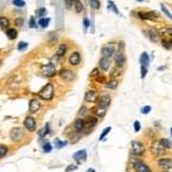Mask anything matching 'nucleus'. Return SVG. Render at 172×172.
Masks as SVG:
<instances>
[{"instance_id":"f257e3e1","label":"nucleus","mask_w":172,"mask_h":172,"mask_svg":"<svg viewBox=\"0 0 172 172\" xmlns=\"http://www.w3.org/2000/svg\"><path fill=\"white\" fill-rule=\"evenodd\" d=\"M64 0H55V24L57 29H62L64 24V14H63V8H64Z\"/></svg>"},{"instance_id":"f03ea898","label":"nucleus","mask_w":172,"mask_h":172,"mask_svg":"<svg viewBox=\"0 0 172 172\" xmlns=\"http://www.w3.org/2000/svg\"><path fill=\"white\" fill-rule=\"evenodd\" d=\"M38 96L42 99V100H46V101H49L53 99L54 96V87L52 84H46L43 88L38 92Z\"/></svg>"},{"instance_id":"7ed1b4c3","label":"nucleus","mask_w":172,"mask_h":172,"mask_svg":"<svg viewBox=\"0 0 172 172\" xmlns=\"http://www.w3.org/2000/svg\"><path fill=\"white\" fill-rule=\"evenodd\" d=\"M149 62H150V60H149V55H148L146 52H143V53L141 54V56H140V64H141V78H142V79L146 77L147 72H148Z\"/></svg>"},{"instance_id":"20e7f679","label":"nucleus","mask_w":172,"mask_h":172,"mask_svg":"<svg viewBox=\"0 0 172 172\" xmlns=\"http://www.w3.org/2000/svg\"><path fill=\"white\" fill-rule=\"evenodd\" d=\"M167 152L165 147L160 142V141H155L152 143V147H150V153L153 156H162L164 155Z\"/></svg>"},{"instance_id":"39448f33","label":"nucleus","mask_w":172,"mask_h":172,"mask_svg":"<svg viewBox=\"0 0 172 172\" xmlns=\"http://www.w3.org/2000/svg\"><path fill=\"white\" fill-rule=\"evenodd\" d=\"M146 152L145 146L140 141H132L131 142V153L135 156H142Z\"/></svg>"},{"instance_id":"423d86ee","label":"nucleus","mask_w":172,"mask_h":172,"mask_svg":"<svg viewBox=\"0 0 172 172\" xmlns=\"http://www.w3.org/2000/svg\"><path fill=\"white\" fill-rule=\"evenodd\" d=\"M40 72L43 74V76H45V77H54V76L56 75L55 66L52 64V63L43 64V66L40 67Z\"/></svg>"},{"instance_id":"0eeeda50","label":"nucleus","mask_w":172,"mask_h":172,"mask_svg":"<svg viewBox=\"0 0 172 172\" xmlns=\"http://www.w3.org/2000/svg\"><path fill=\"white\" fill-rule=\"evenodd\" d=\"M132 165H133V169L135 170V172H153L145 162H142L140 160H134L132 162Z\"/></svg>"},{"instance_id":"6e6552de","label":"nucleus","mask_w":172,"mask_h":172,"mask_svg":"<svg viewBox=\"0 0 172 172\" xmlns=\"http://www.w3.org/2000/svg\"><path fill=\"white\" fill-rule=\"evenodd\" d=\"M101 54L103 57H107V59H110L114 54H115V46L111 45V44H108V45H104L101 49Z\"/></svg>"},{"instance_id":"1a4fd4ad","label":"nucleus","mask_w":172,"mask_h":172,"mask_svg":"<svg viewBox=\"0 0 172 172\" xmlns=\"http://www.w3.org/2000/svg\"><path fill=\"white\" fill-rule=\"evenodd\" d=\"M10 138L13 141H20L22 138H24V131L21 128H14L10 131Z\"/></svg>"},{"instance_id":"9d476101","label":"nucleus","mask_w":172,"mask_h":172,"mask_svg":"<svg viewBox=\"0 0 172 172\" xmlns=\"http://www.w3.org/2000/svg\"><path fill=\"white\" fill-rule=\"evenodd\" d=\"M60 76L66 82H72L75 79V74L70 69H61L60 70Z\"/></svg>"},{"instance_id":"9b49d317","label":"nucleus","mask_w":172,"mask_h":172,"mask_svg":"<svg viewBox=\"0 0 172 172\" xmlns=\"http://www.w3.org/2000/svg\"><path fill=\"white\" fill-rule=\"evenodd\" d=\"M145 35L148 37L149 40H152L153 43H157L160 40V32L156 30V29H150L148 31H145Z\"/></svg>"},{"instance_id":"f8f14e48","label":"nucleus","mask_w":172,"mask_h":172,"mask_svg":"<svg viewBox=\"0 0 172 172\" xmlns=\"http://www.w3.org/2000/svg\"><path fill=\"white\" fill-rule=\"evenodd\" d=\"M158 167L163 170H170L172 168V160L171 158H168V157H164V158H160L158 162H157Z\"/></svg>"},{"instance_id":"ddd939ff","label":"nucleus","mask_w":172,"mask_h":172,"mask_svg":"<svg viewBox=\"0 0 172 172\" xmlns=\"http://www.w3.org/2000/svg\"><path fill=\"white\" fill-rule=\"evenodd\" d=\"M86 157H87V153L84 149L83 150H78L77 153L74 154V160L76 161L77 164H82L83 162H85Z\"/></svg>"},{"instance_id":"4468645a","label":"nucleus","mask_w":172,"mask_h":172,"mask_svg":"<svg viewBox=\"0 0 172 172\" xmlns=\"http://www.w3.org/2000/svg\"><path fill=\"white\" fill-rule=\"evenodd\" d=\"M24 128L28 129L30 132H33L36 130V121H35V118L31 117V116L25 117V119H24Z\"/></svg>"},{"instance_id":"2eb2a0df","label":"nucleus","mask_w":172,"mask_h":172,"mask_svg":"<svg viewBox=\"0 0 172 172\" xmlns=\"http://www.w3.org/2000/svg\"><path fill=\"white\" fill-rule=\"evenodd\" d=\"M114 59H115V63H116V66H117V67H123V66L125 64V62H126L125 55H124L122 52L116 53Z\"/></svg>"},{"instance_id":"dca6fc26","label":"nucleus","mask_w":172,"mask_h":172,"mask_svg":"<svg viewBox=\"0 0 172 172\" xmlns=\"http://www.w3.org/2000/svg\"><path fill=\"white\" fill-rule=\"evenodd\" d=\"M40 109V103L37 99H31L30 100V103H29V111L31 114H35L37 113L38 110Z\"/></svg>"},{"instance_id":"f3484780","label":"nucleus","mask_w":172,"mask_h":172,"mask_svg":"<svg viewBox=\"0 0 172 172\" xmlns=\"http://www.w3.org/2000/svg\"><path fill=\"white\" fill-rule=\"evenodd\" d=\"M99 106H101V107H103V108H108L109 107V104H110V102H111V99H110V96L109 95H107V94H104V95H101L100 98H99Z\"/></svg>"},{"instance_id":"a211bd4d","label":"nucleus","mask_w":172,"mask_h":172,"mask_svg":"<svg viewBox=\"0 0 172 172\" xmlns=\"http://www.w3.org/2000/svg\"><path fill=\"white\" fill-rule=\"evenodd\" d=\"M69 63L71 66H78L81 63V54L78 52H74L71 53L70 57H69Z\"/></svg>"},{"instance_id":"6ab92c4d","label":"nucleus","mask_w":172,"mask_h":172,"mask_svg":"<svg viewBox=\"0 0 172 172\" xmlns=\"http://www.w3.org/2000/svg\"><path fill=\"white\" fill-rule=\"evenodd\" d=\"M99 67L103 70V71H107L110 67V59H107V57H101L100 61H99Z\"/></svg>"},{"instance_id":"aec40b11","label":"nucleus","mask_w":172,"mask_h":172,"mask_svg":"<svg viewBox=\"0 0 172 172\" xmlns=\"http://www.w3.org/2000/svg\"><path fill=\"white\" fill-rule=\"evenodd\" d=\"M98 95L95 91H87L85 94V101L86 102H96Z\"/></svg>"},{"instance_id":"412c9836","label":"nucleus","mask_w":172,"mask_h":172,"mask_svg":"<svg viewBox=\"0 0 172 172\" xmlns=\"http://www.w3.org/2000/svg\"><path fill=\"white\" fill-rule=\"evenodd\" d=\"M98 124V118L94 117V116H91V117H87V119L85 121V125H87V129L91 130L94 129V126Z\"/></svg>"},{"instance_id":"4be33fe9","label":"nucleus","mask_w":172,"mask_h":172,"mask_svg":"<svg viewBox=\"0 0 172 172\" xmlns=\"http://www.w3.org/2000/svg\"><path fill=\"white\" fill-rule=\"evenodd\" d=\"M75 129L78 132H83L85 130V119H83L81 117L77 118L76 122H75Z\"/></svg>"},{"instance_id":"5701e85b","label":"nucleus","mask_w":172,"mask_h":172,"mask_svg":"<svg viewBox=\"0 0 172 172\" xmlns=\"http://www.w3.org/2000/svg\"><path fill=\"white\" fill-rule=\"evenodd\" d=\"M93 113L98 116V117H103L107 113V108H103L101 106H96L94 109H93Z\"/></svg>"},{"instance_id":"b1692460","label":"nucleus","mask_w":172,"mask_h":172,"mask_svg":"<svg viewBox=\"0 0 172 172\" xmlns=\"http://www.w3.org/2000/svg\"><path fill=\"white\" fill-rule=\"evenodd\" d=\"M74 7H75L76 13H82L84 10V6L81 0H74Z\"/></svg>"},{"instance_id":"393cba45","label":"nucleus","mask_w":172,"mask_h":172,"mask_svg":"<svg viewBox=\"0 0 172 172\" xmlns=\"http://www.w3.org/2000/svg\"><path fill=\"white\" fill-rule=\"evenodd\" d=\"M66 52H67V45H66V44H61V45L59 46V49H57V52H56V55H57L59 57H61V56H63V55L66 54Z\"/></svg>"},{"instance_id":"a878e982","label":"nucleus","mask_w":172,"mask_h":172,"mask_svg":"<svg viewBox=\"0 0 172 172\" xmlns=\"http://www.w3.org/2000/svg\"><path fill=\"white\" fill-rule=\"evenodd\" d=\"M81 133H82V132H78V131H76V130H75V132L70 135V142L76 143V142L81 139Z\"/></svg>"},{"instance_id":"bb28decb","label":"nucleus","mask_w":172,"mask_h":172,"mask_svg":"<svg viewBox=\"0 0 172 172\" xmlns=\"http://www.w3.org/2000/svg\"><path fill=\"white\" fill-rule=\"evenodd\" d=\"M48 133H49V124L47 123V124H46V125L44 126L43 129H42L40 131H39V132H38V135H39L40 138H44V137H46V135H47Z\"/></svg>"},{"instance_id":"cd10ccee","label":"nucleus","mask_w":172,"mask_h":172,"mask_svg":"<svg viewBox=\"0 0 172 172\" xmlns=\"http://www.w3.org/2000/svg\"><path fill=\"white\" fill-rule=\"evenodd\" d=\"M9 20L7 18V17H5V16H1L0 17V27L2 28V29H7L8 27H9Z\"/></svg>"},{"instance_id":"c85d7f7f","label":"nucleus","mask_w":172,"mask_h":172,"mask_svg":"<svg viewBox=\"0 0 172 172\" xmlns=\"http://www.w3.org/2000/svg\"><path fill=\"white\" fill-rule=\"evenodd\" d=\"M160 142L165 147V149H172V141L169 139H161Z\"/></svg>"},{"instance_id":"c756f323","label":"nucleus","mask_w":172,"mask_h":172,"mask_svg":"<svg viewBox=\"0 0 172 172\" xmlns=\"http://www.w3.org/2000/svg\"><path fill=\"white\" fill-rule=\"evenodd\" d=\"M108 9L109 10H111V12H114L115 14H117V15H119V10L117 9V7H116V5L113 2V1H108Z\"/></svg>"},{"instance_id":"7c9ffc66","label":"nucleus","mask_w":172,"mask_h":172,"mask_svg":"<svg viewBox=\"0 0 172 172\" xmlns=\"http://www.w3.org/2000/svg\"><path fill=\"white\" fill-rule=\"evenodd\" d=\"M7 37L10 39V40H14L16 37H17V31L15 29H9L7 31Z\"/></svg>"},{"instance_id":"2f4dec72","label":"nucleus","mask_w":172,"mask_h":172,"mask_svg":"<svg viewBox=\"0 0 172 172\" xmlns=\"http://www.w3.org/2000/svg\"><path fill=\"white\" fill-rule=\"evenodd\" d=\"M117 85H118V83H117L116 79H111V81H109V82L106 84V86H107L108 88H110V89H115V88L117 87Z\"/></svg>"},{"instance_id":"473e14b6","label":"nucleus","mask_w":172,"mask_h":172,"mask_svg":"<svg viewBox=\"0 0 172 172\" xmlns=\"http://www.w3.org/2000/svg\"><path fill=\"white\" fill-rule=\"evenodd\" d=\"M7 153H8V148H7V146H5V145H0V158L5 157V156L7 155Z\"/></svg>"},{"instance_id":"72a5a7b5","label":"nucleus","mask_w":172,"mask_h":172,"mask_svg":"<svg viewBox=\"0 0 172 172\" xmlns=\"http://www.w3.org/2000/svg\"><path fill=\"white\" fill-rule=\"evenodd\" d=\"M89 6L92 9H99L100 8V1L99 0H89Z\"/></svg>"},{"instance_id":"f704fd0d","label":"nucleus","mask_w":172,"mask_h":172,"mask_svg":"<svg viewBox=\"0 0 172 172\" xmlns=\"http://www.w3.org/2000/svg\"><path fill=\"white\" fill-rule=\"evenodd\" d=\"M48 23H49V18H44L42 17L40 20H39V22H38V24L42 27V28H47V25H48Z\"/></svg>"},{"instance_id":"c9c22d12","label":"nucleus","mask_w":172,"mask_h":172,"mask_svg":"<svg viewBox=\"0 0 172 172\" xmlns=\"http://www.w3.org/2000/svg\"><path fill=\"white\" fill-rule=\"evenodd\" d=\"M46 13H47V10H46V8H44V7L38 8V9L36 10V15H37L38 17H43V16H45Z\"/></svg>"},{"instance_id":"e433bc0d","label":"nucleus","mask_w":172,"mask_h":172,"mask_svg":"<svg viewBox=\"0 0 172 172\" xmlns=\"http://www.w3.org/2000/svg\"><path fill=\"white\" fill-rule=\"evenodd\" d=\"M161 8H162V12H163V13H164V14L168 16V18H170V20L172 21V15H171V13L169 12V9H168V8H167V7H165L163 3L161 5Z\"/></svg>"},{"instance_id":"4c0bfd02","label":"nucleus","mask_w":172,"mask_h":172,"mask_svg":"<svg viewBox=\"0 0 172 172\" xmlns=\"http://www.w3.org/2000/svg\"><path fill=\"white\" fill-rule=\"evenodd\" d=\"M146 15H147V20H156V17H157L156 12H148V13H146Z\"/></svg>"},{"instance_id":"58836bf2","label":"nucleus","mask_w":172,"mask_h":172,"mask_svg":"<svg viewBox=\"0 0 172 172\" xmlns=\"http://www.w3.org/2000/svg\"><path fill=\"white\" fill-rule=\"evenodd\" d=\"M110 131H111V128H106V129L103 130V132L101 133V135H100L99 140H100V141H101V140H104V137H106V135H107V134H108Z\"/></svg>"},{"instance_id":"ea45409f","label":"nucleus","mask_w":172,"mask_h":172,"mask_svg":"<svg viewBox=\"0 0 172 172\" xmlns=\"http://www.w3.org/2000/svg\"><path fill=\"white\" fill-rule=\"evenodd\" d=\"M25 48H28V43H25V42L18 43V45H17V49L18 51H24Z\"/></svg>"},{"instance_id":"a19ab883","label":"nucleus","mask_w":172,"mask_h":172,"mask_svg":"<svg viewBox=\"0 0 172 172\" xmlns=\"http://www.w3.org/2000/svg\"><path fill=\"white\" fill-rule=\"evenodd\" d=\"M63 3H64V7H66L67 9H70V8L74 6V0H64Z\"/></svg>"},{"instance_id":"79ce46f5","label":"nucleus","mask_w":172,"mask_h":172,"mask_svg":"<svg viewBox=\"0 0 172 172\" xmlns=\"http://www.w3.org/2000/svg\"><path fill=\"white\" fill-rule=\"evenodd\" d=\"M150 110H152V107H150V106H145V107H142V108H141V114H143V115L149 114V113H150Z\"/></svg>"},{"instance_id":"37998d69","label":"nucleus","mask_w":172,"mask_h":172,"mask_svg":"<svg viewBox=\"0 0 172 172\" xmlns=\"http://www.w3.org/2000/svg\"><path fill=\"white\" fill-rule=\"evenodd\" d=\"M23 23H24V20H23L22 17H17V18L15 20V25L18 27V28H21V27L23 25Z\"/></svg>"},{"instance_id":"c03bdc74","label":"nucleus","mask_w":172,"mask_h":172,"mask_svg":"<svg viewBox=\"0 0 172 172\" xmlns=\"http://www.w3.org/2000/svg\"><path fill=\"white\" fill-rule=\"evenodd\" d=\"M13 3L17 7H24L25 6V2L23 0H13Z\"/></svg>"},{"instance_id":"a18cd8bd","label":"nucleus","mask_w":172,"mask_h":172,"mask_svg":"<svg viewBox=\"0 0 172 172\" xmlns=\"http://www.w3.org/2000/svg\"><path fill=\"white\" fill-rule=\"evenodd\" d=\"M66 145H67V141H60V140H56L55 141V147H57V148H62Z\"/></svg>"},{"instance_id":"49530a36","label":"nucleus","mask_w":172,"mask_h":172,"mask_svg":"<svg viewBox=\"0 0 172 172\" xmlns=\"http://www.w3.org/2000/svg\"><path fill=\"white\" fill-rule=\"evenodd\" d=\"M78 114H79V116H85L86 114H87V108L86 107H81V109H79V111H78Z\"/></svg>"},{"instance_id":"de8ad7c7","label":"nucleus","mask_w":172,"mask_h":172,"mask_svg":"<svg viewBox=\"0 0 172 172\" xmlns=\"http://www.w3.org/2000/svg\"><path fill=\"white\" fill-rule=\"evenodd\" d=\"M51 150H52V146H51V143H48V142L45 143V145H44V152H45V153H49Z\"/></svg>"},{"instance_id":"09e8293b","label":"nucleus","mask_w":172,"mask_h":172,"mask_svg":"<svg viewBox=\"0 0 172 172\" xmlns=\"http://www.w3.org/2000/svg\"><path fill=\"white\" fill-rule=\"evenodd\" d=\"M30 28H37V23L35 21V17H30V22H29Z\"/></svg>"},{"instance_id":"8fccbe9b","label":"nucleus","mask_w":172,"mask_h":172,"mask_svg":"<svg viewBox=\"0 0 172 172\" xmlns=\"http://www.w3.org/2000/svg\"><path fill=\"white\" fill-rule=\"evenodd\" d=\"M140 129H141V124H140V122L135 121V122H134V132H139Z\"/></svg>"},{"instance_id":"3c124183","label":"nucleus","mask_w":172,"mask_h":172,"mask_svg":"<svg viewBox=\"0 0 172 172\" xmlns=\"http://www.w3.org/2000/svg\"><path fill=\"white\" fill-rule=\"evenodd\" d=\"M75 170H77V165H74V164H71V165H69V167L66 169V172L75 171Z\"/></svg>"},{"instance_id":"603ef678","label":"nucleus","mask_w":172,"mask_h":172,"mask_svg":"<svg viewBox=\"0 0 172 172\" xmlns=\"http://www.w3.org/2000/svg\"><path fill=\"white\" fill-rule=\"evenodd\" d=\"M89 28V21H88V18L85 17L84 18V29H85V31Z\"/></svg>"},{"instance_id":"864d4df0","label":"nucleus","mask_w":172,"mask_h":172,"mask_svg":"<svg viewBox=\"0 0 172 172\" xmlns=\"http://www.w3.org/2000/svg\"><path fill=\"white\" fill-rule=\"evenodd\" d=\"M91 76H92V77H96V76H99V69H94V70L91 72Z\"/></svg>"},{"instance_id":"5fc2aeb1","label":"nucleus","mask_w":172,"mask_h":172,"mask_svg":"<svg viewBox=\"0 0 172 172\" xmlns=\"http://www.w3.org/2000/svg\"><path fill=\"white\" fill-rule=\"evenodd\" d=\"M162 45H163V47H164V48H167V49H169V48H170V46H169V42L163 40V42H162Z\"/></svg>"},{"instance_id":"6e6d98bb","label":"nucleus","mask_w":172,"mask_h":172,"mask_svg":"<svg viewBox=\"0 0 172 172\" xmlns=\"http://www.w3.org/2000/svg\"><path fill=\"white\" fill-rule=\"evenodd\" d=\"M94 15H92V33H94Z\"/></svg>"},{"instance_id":"4d7b16f0","label":"nucleus","mask_w":172,"mask_h":172,"mask_svg":"<svg viewBox=\"0 0 172 172\" xmlns=\"http://www.w3.org/2000/svg\"><path fill=\"white\" fill-rule=\"evenodd\" d=\"M167 32H168V35H170L172 37V28H169V29L167 30Z\"/></svg>"},{"instance_id":"13d9d810","label":"nucleus","mask_w":172,"mask_h":172,"mask_svg":"<svg viewBox=\"0 0 172 172\" xmlns=\"http://www.w3.org/2000/svg\"><path fill=\"white\" fill-rule=\"evenodd\" d=\"M86 172H95V170H94V169H88Z\"/></svg>"},{"instance_id":"bf43d9fd","label":"nucleus","mask_w":172,"mask_h":172,"mask_svg":"<svg viewBox=\"0 0 172 172\" xmlns=\"http://www.w3.org/2000/svg\"><path fill=\"white\" fill-rule=\"evenodd\" d=\"M163 69H165V67H160L158 68V70H163Z\"/></svg>"},{"instance_id":"052dcab7","label":"nucleus","mask_w":172,"mask_h":172,"mask_svg":"<svg viewBox=\"0 0 172 172\" xmlns=\"http://www.w3.org/2000/svg\"><path fill=\"white\" fill-rule=\"evenodd\" d=\"M169 46H171V47H172V40H170V42H169Z\"/></svg>"},{"instance_id":"680f3d73","label":"nucleus","mask_w":172,"mask_h":172,"mask_svg":"<svg viewBox=\"0 0 172 172\" xmlns=\"http://www.w3.org/2000/svg\"><path fill=\"white\" fill-rule=\"evenodd\" d=\"M137 1H140V2H142V1H145V0H137Z\"/></svg>"},{"instance_id":"e2e57ef3","label":"nucleus","mask_w":172,"mask_h":172,"mask_svg":"<svg viewBox=\"0 0 172 172\" xmlns=\"http://www.w3.org/2000/svg\"><path fill=\"white\" fill-rule=\"evenodd\" d=\"M163 172H169V171H168V170H164V171H163Z\"/></svg>"},{"instance_id":"0e129e2a","label":"nucleus","mask_w":172,"mask_h":172,"mask_svg":"<svg viewBox=\"0 0 172 172\" xmlns=\"http://www.w3.org/2000/svg\"><path fill=\"white\" fill-rule=\"evenodd\" d=\"M171 137H172V128H171Z\"/></svg>"}]
</instances>
